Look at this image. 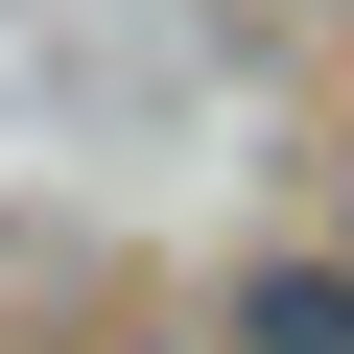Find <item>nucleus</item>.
<instances>
[{"label":"nucleus","mask_w":354,"mask_h":354,"mask_svg":"<svg viewBox=\"0 0 354 354\" xmlns=\"http://www.w3.org/2000/svg\"><path fill=\"white\" fill-rule=\"evenodd\" d=\"M189 330L213 354H354V236H236Z\"/></svg>","instance_id":"nucleus-1"}]
</instances>
